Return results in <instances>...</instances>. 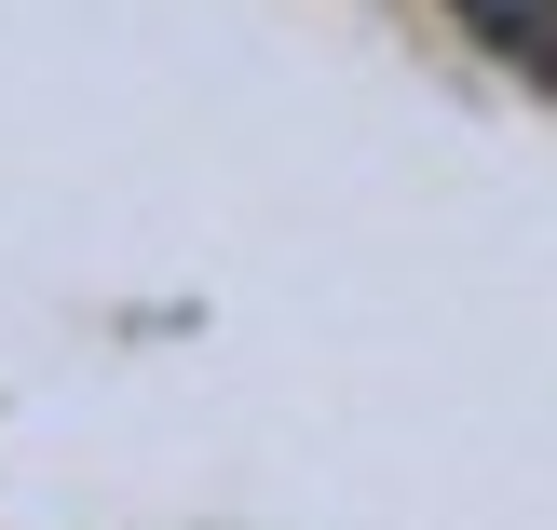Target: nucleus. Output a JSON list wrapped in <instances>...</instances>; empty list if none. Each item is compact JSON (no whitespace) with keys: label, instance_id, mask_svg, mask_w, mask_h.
<instances>
[{"label":"nucleus","instance_id":"obj_1","mask_svg":"<svg viewBox=\"0 0 557 530\" xmlns=\"http://www.w3.org/2000/svg\"><path fill=\"white\" fill-rule=\"evenodd\" d=\"M462 27L504 41V54H531V41H557V0H462Z\"/></svg>","mask_w":557,"mask_h":530}]
</instances>
